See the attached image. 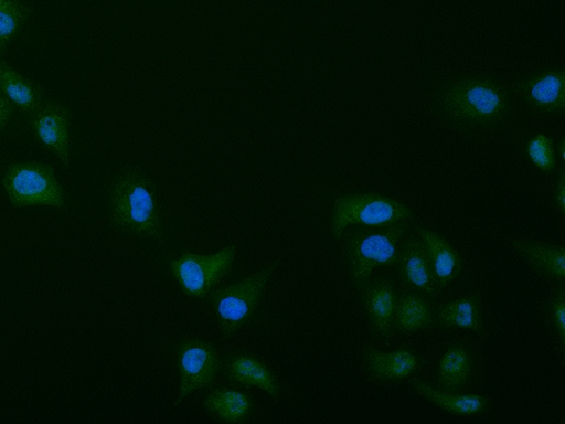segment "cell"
Returning <instances> with one entry per match:
<instances>
[{"label": "cell", "mask_w": 565, "mask_h": 424, "mask_svg": "<svg viewBox=\"0 0 565 424\" xmlns=\"http://www.w3.org/2000/svg\"><path fill=\"white\" fill-rule=\"evenodd\" d=\"M413 222L366 226L350 225L344 230L343 257L351 285L356 290L373 277L375 268H395L399 242L411 234Z\"/></svg>", "instance_id": "obj_1"}, {"label": "cell", "mask_w": 565, "mask_h": 424, "mask_svg": "<svg viewBox=\"0 0 565 424\" xmlns=\"http://www.w3.org/2000/svg\"><path fill=\"white\" fill-rule=\"evenodd\" d=\"M441 114L463 127H492L503 121L511 108L505 87L488 78H462L441 92Z\"/></svg>", "instance_id": "obj_2"}, {"label": "cell", "mask_w": 565, "mask_h": 424, "mask_svg": "<svg viewBox=\"0 0 565 424\" xmlns=\"http://www.w3.org/2000/svg\"><path fill=\"white\" fill-rule=\"evenodd\" d=\"M110 201L116 227L163 243L161 211L147 177L135 170L122 172L113 184Z\"/></svg>", "instance_id": "obj_3"}, {"label": "cell", "mask_w": 565, "mask_h": 424, "mask_svg": "<svg viewBox=\"0 0 565 424\" xmlns=\"http://www.w3.org/2000/svg\"><path fill=\"white\" fill-rule=\"evenodd\" d=\"M276 268L277 264L274 263L235 285L216 287L210 293V303L215 309L218 328L225 339L233 338L250 321Z\"/></svg>", "instance_id": "obj_4"}, {"label": "cell", "mask_w": 565, "mask_h": 424, "mask_svg": "<svg viewBox=\"0 0 565 424\" xmlns=\"http://www.w3.org/2000/svg\"><path fill=\"white\" fill-rule=\"evenodd\" d=\"M414 219V212L396 200L379 193H351L335 200L330 227L333 237L341 240L350 225L375 226Z\"/></svg>", "instance_id": "obj_5"}, {"label": "cell", "mask_w": 565, "mask_h": 424, "mask_svg": "<svg viewBox=\"0 0 565 424\" xmlns=\"http://www.w3.org/2000/svg\"><path fill=\"white\" fill-rule=\"evenodd\" d=\"M2 183L15 209L33 205L63 209L65 205L64 191L52 166L11 165L6 171Z\"/></svg>", "instance_id": "obj_6"}, {"label": "cell", "mask_w": 565, "mask_h": 424, "mask_svg": "<svg viewBox=\"0 0 565 424\" xmlns=\"http://www.w3.org/2000/svg\"><path fill=\"white\" fill-rule=\"evenodd\" d=\"M236 255V245L209 256L183 253L180 259L171 262V272L185 295L206 298L233 268Z\"/></svg>", "instance_id": "obj_7"}, {"label": "cell", "mask_w": 565, "mask_h": 424, "mask_svg": "<svg viewBox=\"0 0 565 424\" xmlns=\"http://www.w3.org/2000/svg\"><path fill=\"white\" fill-rule=\"evenodd\" d=\"M177 365L181 373V394L175 405L191 393L214 385L222 361L217 348L201 339H185L175 348Z\"/></svg>", "instance_id": "obj_8"}, {"label": "cell", "mask_w": 565, "mask_h": 424, "mask_svg": "<svg viewBox=\"0 0 565 424\" xmlns=\"http://www.w3.org/2000/svg\"><path fill=\"white\" fill-rule=\"evenodd\" d=\"M362 358L366 378L377 384L403 382L426 365L422 353L411 346L386 352L380 350L374 343H367L363 348Z\"/></svg>", "instance_id": "obj_9"}, {"label": "cell", "mask_w": 565, "mask_h": 424, "mask_svg": "<svg viewBox=\"0 0 565 424\" xmlns=\"http://www.w3.org/2000/svg\"><path fill=\"white\" fill-rule=\"evenodd\" d=\"M371 335L383 346H391L395 335V304L397 289L392 277H371L358 290Z\"/></svg>", "instance_id": "obj_10"}, {"label": "cell", "mask_w": 565, "mask_h": 424, "mask_svg": "<svg viewBox=\"0 0 565 424\" xmlns=\"http://www.w3.org/2000/svg\"><path fill=\"white\" fill-rule=\"evenodd\" d=\"M514 92L527 108L543 115L562 116L565 108V70L550 68L520 80L514 85Z\"/></svg>", "instance_id": "obj_11"}, {"label": "cell", "mask_w": 565, "mask_h": 424, "mask_svg": "<svg viewBox=\"0 0 565 424\" xmlns=\"http://www.w3.org/2000/svg\"><path fill=\"white\" fill-rule=\"evenodd\" d=\"M395 268L406 289L419 292L430 298L439 295L426 246L417 235L408 234L399 242Z\"/></svg>", "instance_id": "obj_12"}, {"label": "cell", "mask_w": 565, "mask_h": 424, "mask_svg": "<svg viewBox=\"0 0 565 424\" xmlns=\"http://www.w3.org/2000/svg\"><path fill=\"white\" fill-rule=\"evenodd\" d=\"M71 112L57 103L47 102L30 116V128L40 144L51 153L70 166Z\"/></svg>", "instance_id": "obj_13"}, {"label": "cell", "mask_w": 565, "mask_h": 424, "mask_svg": "<svg viewBox=\"0 0 565 424\" xmlns=\"http://www.w3.org/2000/svg\"><path fill=\"white\" fill-rule=\"evenodd\" d=\"M477 367L476 352L468 342L450 343L437 364V388L449 393H463L475 378Z\"/></svg>", "instance_id": "obj_14"}, {"label": "cell", "mask_w": 565, "mask_h": 424, "mask_svg": "<svg viewBox=\"0 0 565 424\" xmlns=\"http://www.w3.org/2000/svg\"><path fill=\"white\" fill-rule=\"evenodd\" d=\"M224 374L235 385L259 388L273 399L280 395V384L274 370L252 353H230L224 361Z\"/></svg>", "instance_id": "obj_15"}, {"label": "cell", "mask_w": 565, "mask_h": 424, "mask_svg": "<svg viewBox=\"0 0 565 424\" xmlns=\"http://www.w3.org/2000/svg\"><path fill=\"white\" fill-rule=\"evenodd\" d=\"M416 235L426 246L436 285L441 292L461 276L465 271L463 258L444 236L431 229L416 227Z\"/></svg>", "instance_id": "obj_16"}, {"label": "cell", "mask_w": 565, "mask_h": 424, "mask_svg": "<svg viewBox=\"0 0 565 424\" xmlns=\"http://www.w3.org/2000/svg\"><path fill=\"white\" fill-rule=\"evenodd\" d=\"M433 298L419 292H397L395 304V332L412 335L435 328Z\"/></svg>", "instance_id": "obj_17"}, {"label": "cell", "mask_w": 565, "mask_h": 424, "mask_svg": "<svg viewBox=\"0 0 565 424\" xmlns=\"http://www.w3.org/2000/svg\"><path fill=\"white\" fill-rule=\"evenodd\" d=\"M435 328L466 329L484 338L486 327L481 294L470 293L451 300V303L436 307Z\"/></svg>", "instance_id": "obj_18"}, {"label": "cell", "mask_w": 565, "mask_h": 424, "mask_svg": "<svg viewBox=\"0 0 565 424\" xmlns=\"http://www.w3.org/2000/svg\"><path fill=\"white\" fill-rule=\"evenodd\" d=\"M511 246L537 274L558 285H564L565 247L563 245L515 239L511 241Z\"/></svg>", "instance_id": "obj_19"}, {"label": "cell", "mask_w": 565, "mask_h": 424, "mask_svg": "<svg viewBox=\"0 0 565 424\" xmlns=\"http://www.w3.org/2000/svg\"><path fill=\"white\" fill-rule=\"evenodd\" d=\"M411 385L419 396L455 416L472 417L481 415L488 412L491 406L489 398L440 391V389L419 379H412Z\"/></svg>", "instance_id": "obj_20"}, {"label": "cell", "mask_w": 565, "mask_h": 424, "mask_svg": "<svg viewBox=\"0 0 565 424\" xmlns=\"http://www.w3.org/2000/svg\"><path fill=\"white\" fill-rule=\"evenodd\" d=\"M204 409L223 423H242L255 411V401L250 393L233 388H215L206 395Z\"/></svg>", "instance_id": "obj_21"}, {"label": "cell", "mask_w": 565, "mask_h": 424, "mask_svg": "<svg viewBox=\"0 0 565 424\" xmlns=\"http://www.w3.org/2000/svg\"><path fill=\"white\" fill-rule=\"evenodd\" d=\"M0 93L28 116L41 109L44 104L42 87L18 74L3 60H0Z\"/></svg>", "instance_id": "obj_22"}, {"label": "cell", "mask_w": 565, "mask_h": 424, "mask_svg": "<svg viewBox=\"0 0 565 424\" xmlns=\"http://www.w3.org/2000/svg\"><path fill=\"white\" fill-rule=\"evenodd\" d=\"M32 14V8L22 0H0V57L22 33Z\"/></svg>", "instance_id": "obj_23"}, {"label": "cell", "mask_w": 565, "mask_h": 424, "mask_svg": "<svg viewBox=\"0 0 565 424\" xmlns=\"http://www.w3.org/2000/svg\"><path fill=\"white\" fill-rule=\"evenodd\" d=\"M526 156L543 173L550 176L557 169L555 141L552 137L539 134L525 147Z\"/></svg>", "instance_id": "obj_24"}, {"label": "cell", "mask_w": 565, "mask_h": 424, "mask_svg": "<svg viewBox=\"0 0 565 424\" xmlns=\"http://www.w3.org/2000/svg\"><path fill=\"white\" fill-rule=\"evenodd\" d=\"M547 326L551 327L561 352L565 349V288L558 285L547 298L544 309Z\"/></svg>", "instance_id": "obj_25"}, {"label": "cell", "mask_w": 565, "mask_h": 424, "mask_svg": "<svg viewBox=\"0 0 565 424\" xmlns=\"http://www.w3.org/2000/svg\"><path fill=\"white\" fill-rule=\"evenodd\" d=\"M554 202L556 210L562 216L565 215V171L559 170L558 180L554 190Z\"/></svg>", "instance_id": "obj_26"}, {"label": "cell", "mask_w": 565, "mask_h": 424, "mask_svg": "<svg viewBox=\"0 0 565 424\" xmlns=\"http://www.w3.org/2000/svg\"><path fill=\"white\" fill-rule=\"evenodd\" d=\"M14 112V105L0 93V132L7 129Z\"/></svg>", "instance_id": "obj_27"}, {"label": "cell", "mask_w": 565, "mask_h": 424, "mask_svg": "<svg viewBox=\"0 0 565 424\" xmlns=\"http://www.w3.org/2000/svg\"><path fill=\"white\" fill-rule=\"evenodd\" d=\"M556 150L559 157V161L563 163L565 159V138L561 137L556 146Z\"/></svg>", "instance_id": "obj_28"}]
</instances>
